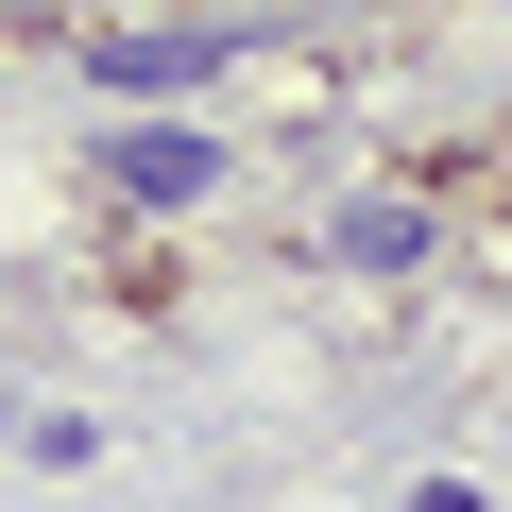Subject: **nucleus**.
<instances>
[{
  "label": "nucleus",
  "mask_w": 512,
  "mask_h": 512,
  "mask_svg": "<svg viewBox=\"0 0 512 512\" xmlns=\"http://www.w3.org/2000/svg\"><path fill=\"white\" fill-rule=\"evenodd\" d=\"M239 52H256L239 18H103V35H86V86H103L120 120H188Z\"/></svg>",
  "instance_id": "f257e3e1"
},
{
  "label": "nucleus",
  "mask_w": 512,
  "mask_h": 512,
  "mask_svg": "<svg viewBox=\"0 0 512 512\" xmlns=\"http://www.w3.org/2000/svg\"><path fill=\"white\" fill-rule=\"evenodd\" d=\"M86 188H103L120 222H205V205H222V137H205V120H103Z\"/></svg>",
  "instance_id": "f03ea898"
},
{
  "label": "nucleus",
  "mask_w": 512,
  "mask_h": 512,
  "mask_svg": "<svg viewBox=\"0 0 512 512\" xmlns=\"http://www.w3.org/2000/svg\"><path fill=\"white\" fill-rule=\"evenodd\" d=\"M325 256H342V274H427V256H444V205L427 188H342L325 205Z\"/></svg>",
  "instance_id": "7ed1b4c3"
},
{
  "label": "nucleus",
  "mask_w": 512,
  "mask_h": 512,
  "mask_svg": "<svg viewBox=\"0 0 512 512\" xmlns=\"http://www.w3.org/2000/svg\"><path fill=\"white\" fill-rule=\"evenodd\" d=\"M18 461H35V478H103V427H86V410H35Z\"/></svg>",
  "instance_id": "20e7f679"
},
{
  "label": "nucleus",
  "mask_w": 512,
  "mask_h": 512,
  "mask_svg": "<svg viewBox=\"0 0 512 512\" xmlns=\"http://www.w3.org/2000/svg\"><path fill=\"white\" fill-rule=\"evenodd\" d=\"M410 512H495V495L478 478H410Z\"/></svg>",
  "instance_id": "39448f33"
},
{
  "label": "nucleus",
  "mask_w": 512,
  "mask_h": 512,
  "mask_svg": "<svg viewBox=\"0 0 512 512\" xmlns=\"http://www.w3.org/2000/svg\"><path fill=\"white\" fill-rule=\"evenodd\" d=\"M18 427H35V410H18V393H0V444H18Z\"/></svg>",
  "instance_id": "423d86ee"
}]
</instances>
